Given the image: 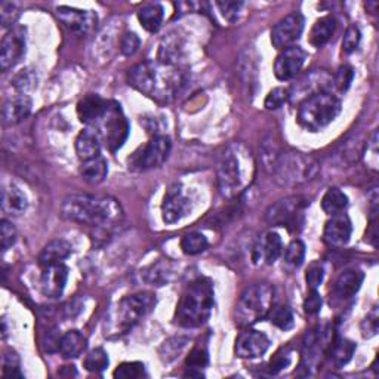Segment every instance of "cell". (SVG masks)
Listing matches in <instances>:
<instances>
[{
  "label": "cell",
  "mask_w": 379,
  "mask_h": 379,
  "mask_svg": "<svg viewBox=\"0 0 379 379\" xmlns=\"http://www.w3.org/2000/svg\"><path fill=\"white\" fill-rule=\"evenodd\" d=\"M129 84L145 97L159 102L174 99L185 83L181 67L160 61H144L132 67L128 75Z\"/></svg>",
  "instance_id": "obj_1"
},
{
  "label": "cell",
  "mask_w": 379,
  "mask_h": 379,
  "mask_svg": "<svg viewBox=\"0 0 379 379\" xmlns=\"http://www.w3.org/2000/svg\"><path fill=\"white\" fill-rule=\"evenodd\" d=\"M61 215L83 226L110 229L123 219V209L110 196L70 194L62 200Z\"/></svg>",
  "instance_id": "obj_2"
},
{
  "label": "cell",
  "mask_w": 379,
  "mask_h": 379,
  "mask_svg": "<svg viewBox=\"0 0 379 379\" xmlns=\"http://www.w3.org/2000/svg\"><path fill=\"white\" fill-rule=\"evenodd\" d=\"M255 177V160L251 150L242 143L230 144L216 167L218 188L222 197L234 199L242 194Z\"/></svg>",
  "instance_id": "obj_3"
},
{
  "label": "cell",
  "mask_w": 379,
  "mask_h": 379,
  "mask_svg": "<svg viewBox=\"0 0 379 379\" xmlns=\"http://www.w3.org/2000/svg\"><path fill=\"white\" fill-rule=\"evenodd\" d=\"M214 308V285L209 279L199 278L182 292L177 305L175 322L181 327L193 329L209 320Z\"/></svg>",
  "instance_id": "obj_4"
},
{
  "label": "cell",
  "mask_w": 379,
  "mask_h": 379,
  "mask_svg": "<svg viewBox=\"0 0 379 379\" xmlns=\"http://www.w3.org/2000/svg\"><path fill=\"white\" fill-rule=\"evenodd\" d=\"M154 304H156V298L148 292L122 298L110 308L106 316L104 326H102L104 336L114 339L126 335L151 312Z\"/></svg>",
  "instance_id": "obj_5"
},
{
  "label": "cell",
  "mask_w": 379,
  "mask_h": 379,
  "mask_svg": "<svg viewBox=\"0 0 379 379\" xmlns=\"http://www.w3.org/2000/svg\"><path fill=\"white\" fill-rule=\"evenodd\" d=\"M341 109V99L334 94H316L298 104V123L308 132H319L334 122Z\"/></svg>",
  "instance_id": "obj_6"
},
{
  "label": "cell",
  "mask_w": 379,
  "mask_h": 379,
  "mask_svg": "<svg viewBox=\"0 0 379 379\" xmlns=\"http://www.w3.org/2000/svg\"><path fill=\"white\" fill-rule=\"evenodd\" d=\"M273 304L274 287L270 283H255L246 287L236 304V323L242 327L258 323L268 317Z\"/></svg>",
  "instance_id": "obj_7"
},
{
  "label": "cell",
  "mask_w": 379,
  "mask_h": 379,
  "mask_svg": "<svg viewBox=\"0 0 379 379\" xmlns=\"http://www.w3.org/2000/svg\"><path fill=\"white\" fill-rule=\"evenodd\" d=\"M320 165L313 156L298 151L280 153L271 172L280 185L294 187L312 181L319 174Z\"/></svg>",
  "instance_id": "obj_8"
},
{
  "label": "cell",
  "mask_w": 379,
  "mask_h": 379,
  "mask_svg": "<svg viewBox=\"0 0 379 379\" xmlns=\"http://www.w3.org/2000/svg\"><path fill=\"white\" fill-rule=\"evenodd\" d=\"M98 128V136L99 140H104L107 148L114 153L119 148H122L125 141L128 140L129 135V123L126 117L123 116L122 109L114 101H109L107 110L102 116L98 123L95 125Z\"/></svg>",
  "instance_id": "obj_9"
},
{
  "label": "cell",
  "mask_w": 379,
  "mask_h": 379,
  "mask_svg": "<svg viewBox=\"0 0 379 379\" xmlns=\"http://www.w3.org/2000/svg\"><path fill=\"white\" fill-rule=\"evenodd\" d=\"M172 143L166 135H156L129 158V167L133 170H150L162 166L169 158Z\"/></svg>",
  "instance_id": "obj_10"
},
{
  "label": "cell",
  "mask_w": 379,
  "mask_h": 379,
  "mask_svg": "<svg viewBox=\"0 0 379 379\" xmlns=\"http://www.w3.org/2000/svg\"><path fill=\"white\" fill-rule=\"evenodd\" d=\"M307 204L308 202L300 196L279 200L267 209L265 219L271 226H282L289 230H292V226H295L297 229L298 224L302 222L304 209Z\"/></svg>",
  "instance_id": "obj_11"
},
{
  "label": "cell",
  "mask_w": 379,
  "mask_h": 379,
  "mask_svg": "<svg viewBox=\"0 0 379 379\" xmlns=\"http://www.w3.org/2000/svg\"><path fill=\"white\" fill-rule=\"evenodd\" d=\"M193 211V199L181 184L167 188L162 203V218L166 224H175Z\"/></svg>",
  "instance_id": "obj_12"
},
{
  "label": "cell",
  "mask_w": 379,
  "mask_h": 379,
  "mask_svg": "<svg viewBox=\"0 0 379 379\" xmlns=\"http://www.w3.org/2000/svg\"><path fill=\"white\" fill-rule=\"evenodd\" d=\"M304 16L300 12H292L286 15L271 30L273 46L280 50L295 46L304 31Z\"/></svg>",
  "instance_id": "obj_13"
},
{
  "label": "cell",
  "mask_w": 379,
  "mask_h": 379,
  "mask_svg": "<svg viewBox=\"0 0 379 379\" xmlns=\"http://www.w3.org/2000/svg\"><path fill=\"white\" fill-rule=\"evenodd\" d=\"M57 16L67 28H70L76 34H80V36H88V34L95 31L98 26V15L92 11L60 6L57 9Z\"/></svg>",
  "instance_id": "obj_14"
},
{
  "label": "cell",
  "mask_w": 379,
  "mask_h": 379,
  "mask_svg": "<svg viewBox=\"0 0 379 379\" xmlns=\"http://www.w3.org/2000/svg\"><path fill=\"white\" fill-rule=\"evenodd\" d=\"M26 54V30L15 27L6 33L0 46V68L2 72L9 70Z\"/></svg>",
  "instance_id": "obj_15"
},
{
  "label": "cell",
  "mask_w": 379,
  "mask_h": 379,
  "mask_svg": "<svg viewBox=\"0 0 379 379\" xmlns=\"http://www.w3.org/2000/svg\"><path fill=\"white\" fill-rule=\"evenodd\" d=\"M332 86H334V77L329 73H326L324 70H313L305 77H302L301 82L294 86V89L289 91V99L298 97L301 102L305 98L313 97L316 94L329 92Z\"/></svg>",
  "instance_id": "obj_16"
},
{
  "label": "cell",
  "mask_w": 379,
  "mask_h": 379,
  "mask_svg": "<svg viewBox=\"0 0 379 379\" xmlns=\"http://www.w3.org/2000/svg\"><path fill=\"white\" fill-rule=\"evenodd\" d=\"M270 348V339L260 331H245L236 339L234 351L240 358H258L263 357Z\"/></svg>",
  "instance_id": "obj_17"
},
{
  "label": "cell",
  "mask_w": 379,
  "mask_h": 379,
  "mask_svg": "<svg viewBox=\"0 0 379 379\" xmlns=\"http://www.w3.org/2000/svg\"><path fill=\"white\" fill-rule=\"evenodd\" d=\"M305 58H307V54L300 46H292V48L282 50L274 62L275 77L282 82L294 79L301 72Z\"/></svg>",
  "instance_id": "obj_18"
},
{
  "label": "cell",
  "mask_w": 379,
  "mask_h": 379,
  "mask_svg": "<svg viewBox=\"0 0 379 379\" xmlns=\"http://www.w3.org/2000/svg\"><path fill=\"white\" fill-rule=\"evenodd\" d=\"M351 233L353 226L348 215L346 212H341L331 215V218L327 219L323 230V238L331 248H342L350 242Z\"/></svg>",
  "instance_id": "obj_19"
},
{
  "label": "cell",
  "mask_w": 379,
  "mask_h": 379,
  "mask_svg": "<svg viewBox=\"0 0 379 379\" xmlns=\"http://www.w3.org/2000/svg\"><path fill=\"white\" fill-rule=\"evenodd\" d=\"M282 237L275 231H267L253 248V263L273 265L282 255Z\"/></svg>",
  "instance_id": "obj_20"
},
{
  "label": "cell",
  "mask_w": 379,
  "mask_h": 379,
  "mask_svg": "<svg viewBox=\"0 0 379 379\" xmlns=\"http://www.w3.org/2000/svg\"><path fill=\"white\" fill-rule=\"evenodd\" d=\"M188 53L187 40L178 33H170L162 40L159 48L158 61L169 65L181 67Z\"/></svg>",
  "instance_id": "obj_21"
},
{
  "label": "cell",
  "mask_w": 379,
  "mask_h": 379,
  "mask_svg": "<svg viewBox=\"0 0 379 379\" xmlns=\"http://www.w3.org/2000/svg\"><path fill=\"white\" fill-rule=\"evenodd\" d=\"M68 279V268L64 264L45 267L40 279L42 294L46 298H60L65 289Z\"/></svg>",
  "instance_id": "obj_22"
},
{
  "label": "cell",
  "mask_w": 379,
  "mask_h": 379,
  "mask_svg": "<svg viewBox=\"0 0 379 379\" xmlns=\"http://www.w3.org/2000/svg\"><path fill=\"white\" fill-rule=\"evenodd\" d=\"M109 101L102 99L97 94H88L77 104L79 120L84 125H97L98 120L104 116Z\"/></svg>",
  "instance_id": "obj_23"
},
{
  "label": "cell",
  "mask_w": 379,
  "mask_h": 379,
  "mask_svg": "<svg viewBox=\"0 0 379 379\" xmlns=\"http://www.w3.org/2000/svg\"><path fill=\"white\" fill-rule=\"evenodd\" d=\"M33 109V102L28 95H16L8 99L4 106V122L6 125H18L26 120Z\"/></svg>",
  "instance_id": "obj_24"
},
{
  "label": "cell",
  "mask_w": 379,
  "mask_h": 379,
  "mask_svg": "<svg viewBox=\"0 0 379 379\" xmlns=\"http://www.w3.org/2000/svg\"><path fill=\"white\" fill-rule=\"evenodd\" d=\"M361 283H363V273L358 270L344 271L335 282L334 295L341 301L350 300L357 294Z\"/></svg>",
  "instance_id": "obj_25"
},
{
  "label": "cell",
  "mask_w": 379,
  "mask_h": 379,
  "mask_svg": "<svg viewBox=\"0 0 379 379\" xmlns=\"http://www.w3.org/2000/svg\"><path fill=\"white\" fill-rule=\"evenodd\" d=\"M72 251L73 246L68 243L67 240L64 238L50 240V242L42 249L39 255V263L42 267L62 264V261L72 255Z\"/></svg>",
  "instance_id": "obj_26"
},
{
  "label": "cell",
  "mask_w": 379,
  "mask_h": 379,
  "mask_svg": "<svg viewBox=\"0 0 379 379\" xmlns=\"http://www.w3.org/2000/svg\"><path fill=\"white\" fill-rule=\"evenodd\" d=\"M76 153L77 158L84 162L101 156V140L95 131H82L76 138Z\"/></svg>",
  "instance_id": "obj_27"
},
{
  "label": "cell",
  "mask_w": 379,
  "mask_h": 379,
  "mask_svg": "<svg viewBox=\"0 0 379 379\" xmlns=\"http://www.w3.org/2000/svg\"><path fill=\"white\" fill-rule=\"evenodd\" d=\"M27 196L16 185L11 184L2 192V209L5 214L18 216L27 209Z\"/></svg>",
  "instance_id": "obj_28"
},
{
  "label": "cell",
  "mask_w": 379,
  "mask_h": 379,
  "mask_svg": "<svg viewBox=\"0 0 379 379\" xmlns=\"http://www.w3.org/2000/svg\"><path fill=\"white\" fill-rule=\"evenodd\" d=\"M79 172H80V177L83 178V181L97 185L107 178L109 165H107L104 158L98 156L95 159L82 162Z\"/></svg>",
  "instance_id": "obj_29"
},
{
  "label": "cell",
  "mask_w": 379,
  "mask_h": 379,
  "mask_svg": "<svg viewBox=\"0 0 379 379\" xmlns=\"http://www.w3.org/2000/svg\"><path fill=\"white\" fill-rule=\"evenodd\" d=\"M336 30V20L331 15L322 16L320 20L314 23L312 27V31H309V43H312L314 48H322L327 42L331 40L334 36V33Z\"/></svg>",
  "instance_id": "obj_30"
},
{
  "label": "cell",
  "mask_w": 379,
  "mask_h": 379,
  "mask_svg": "<svg viewBox=\"0 0 379 379\" xmlns=\"http://www.w3.org/2000/svg\"><path fill=\"white\" fill-rule=\"evenodd\" d=\"M88 346V341L79 331H68L60 339L58 353L64 358H76L79 357Z\"/></svg>",
  "instance_id": "obj_31"
},
{
  "label": "cell",
  "mask_w": 379,
  "mask_h": 379,
  "mask_svg": "<svg viewBox=\"0 0 379 379\" xmlns=\"http://www.w3.org/2000/svg\"><path fill=\"white\" fill-rule=\"evenodd\" d=\"M165 11L160 4H147L138 11V21L148 33H156L162 27Z\"/></svg>",
  "instance_id": "obj_32"
},
{
  "label": "cell",
  "mask_w": 379,
  "mask_h": 379,
  "mask_svg": "<svg viewBox=\"0 0 379 379\" xmlns=\"http://www.w3.org/2000/svg\"><path fill=\"white\" fill-rule=\"evenodd\" d=\"M348 206V197L342 192V190L332 187L327 190L322 199V209L327 215H336L341 212H346Z\"/></svg>",
  "instance_id": "obj_33"
},
{
  "label": "cell",
  "mask_w": 379,
  "mask_h": 379,
  "mask_svg": "<svg viewBox=\"0 0 379 379\" xmlns=\"http://www.w3.org/2000/svg\"><path fill=\"white\" fill-rule=\"evenodd\" d=\"M11 83L16 92H20L21 95H27L28 92L38 88V73L30 67L23 68V70H20L12 77Z\"/></svg>",
  "instance_id": "obj_34"
},
{
  "label": "cell",
  "mask_w": 379,
  "mask_h": 379,
  "mask_svg": "<svg viewBox=\"0 0 379 379\" xmlns=\"http://www.w3.org/2000/svg\"><path fill=\"white\" fill-rule=\"evenodd\" d=\"M356 351V344L350 339L341 338L338 339L332 347V363L336 368H344L351 360L353 354Z\"/></svg>",
  "instance_id": "obj_35"
},
{
  "label": "cell",
  "mask_w": 379,
  "mask_h": 379,
  "mask_svg": "<svg viewBox=\"0 0 379 379\" xmlns=\"http://www.w3.org/2000/svg\"><path fill=\"white\" fill-rule=\"evenodd\" d=\"M188 344V338L184 336H174V338H169L167 341H165L160 347V358L166 363H170V361H174L180 357V354L184 351V348L187 347Z\"/></svg>",
  "instance_id": "obj_36"
},
{
  "label": "cell",
  "mask_w": 379,
  "mask_h": 379,
  "mask_svg": "<svg viewBox=\"0 0 379 379\" xmlns=\"http://www.w3.org/2000/svg\"><path fill=\"white\" fill-rule=\"evenodd\" d=\"M363 148L365 147H361L358 140L346 141L339 147V150L336 153V158L339 159L341 165L350 166V165L356 163L360 159V156H363Z\"/></svg>",
  "instance_id": "obj_37"
},
{
  "label": "cell",
  "mask_w": 379,
  "mask_h": 379,
  "mask_svg": "<svg viewBox=\"0 0 379 379\" xmlns=\"http://www.w3.org/2000/svg\"><path fill=\"white\" fill-rule=\"evenodd\" d=\"M208 238L197 231L185 234L181 240V249L185 255H199L208 249Z\"/></svg>",
  "instance_id": "obj_38"
},
{
  "label": "cell",
  "mask_w": 379,
  "mask_h": 379,
  "mask_svg": "<svg viewBox=\"0 0 379 379\" xmlns=\"http://www.w3.org/2000/svg\"><path fill=\"white\" fill-rule=\"evenodd\" d=\"M305 258V245L300 238L292 240L285 252V264L289 270H297L302 265Z\"/></svg>",
  "instance_id": "obj_39"
},
{
  "label": "cell",
  "mask_w": 379,
  "mask_h": 379,
  "mask_svg": "<svg viewBox=\"0 0 379 379\" xmlns=\"http://www.w3.org/2000/svg\"><path fill=\"white\" fill-rule=\"evenodd\" d=\"M172 275V267L169 263H158L153 264L145 273L144 278L148 283L156 285V286H163L170 280Z\"/></svg>",
  "instance_id": "obj_40"
},
{
  "label": "cell",
  "mask_w": 379,
  "mask_h": 379,
  "mask_svg": "<svg viewBox=\"0 0 379 379\" xmlns=\"http://www.w3.org/2000/svg\"><path fill=\"white\" fill-rule=\"evenodd\" d=\"M109 363H110L109 354L104 348H95L84 358L86 370L94 372V373H99L102 370H106L109 368Z\"/></svg>",
  "instance_id": "obj_41"
},
{
  "label": "cell",
  "mask_w": 379,
  "mask_h": 379,
  "mask_svg": "<svg viewBox=\"0 0 379 379\" xmlns=\"http://www.w3.org/2000/svg\"><path fill=\"white\" fill-rule=\"evenodd\" d=\"M268 319L274 326H278L282 331H289L290 327L294 326V314H292V309L286 305L271 308Z\"/></svg>",
  "instance_id": "obj_42"
},
{
  "label": "cell",
  "mask_w": 379,
  "mask_h": 379,
  "mask_svg": "<svg viewBox=\"0 0 379 379\" xmlns=\"http://www.w3.org/2000/svg\"><path fill=\"white\" fill-rule=\"evenodd\" d=\"M114 378L119 379H135L145 376V366L140 361H128V363H122L114 370Z\"/></svg>",
  "instance_id": "obj_43"
},
{
  "label": "cell",
  "mask_w": 379,
  "mask_h": 379,
  "mask_svg": "<svg viewBox=\"0 0 379 379\" xmlns=\"http://www.w3.org/2000/svg\"><path fill=\"white\" fill-rule=\"evenodd\" d=\"M354 79V70L350 65H341L334 77V86L339 92H347Z\"/></svg>",
  "instance_id": "obj_44"
},
{
  "label": "cell",
  "mask_w": 379,
  "mask_h": 379,
  "mask_svg": "<svg viewBox=\"0 0 379 379\" xmlns=\"http://www.w3.org/2000/svg\"><path fill=\"white\" fill-rule=\"evenodd\" d=\"M289 101V89L286 88H274L265 98L264 107L270 111L279 110Z\"/></svg>",
  "instance_id": "obj_45"
},
{
  "label": "cell",
  "mask_w": 379,
  "mask_h": 379,
  "mask_svg": "<svg viewBox=\"0 0 379 379\" xmlns=\"http://www.w3.org/2000/svg\"><path fill=\"white\" fill-rule=\"evenodd\" d=\"M324 279V268L319 261H314L308 265L305 273V280L308 287L312 290H317Z\"/></svg>",
  "instance_id": "obj_46"
},
{
  "label": "cell",
  "mask_w": 379,
  "mask_h": 379,
  "mask_svg": "<svg viewBox=\"0 0 379 379\" xmlns=\"http://www.w3.org/2000/svg\"><path fill=\"white\" fill-rule=\"evenodd\" d=\"M21 361L16 353L9 351L4 357V376L5 378H23V372L20 369Z\"/></svg>",
  "instance_id": "obj_47"
},
{
  "label": "cell",
  "mask_w": 379,
  "mask_h": 379,
  "mask_svg": "<svg viewBox=\"0 0 379 379\" xmlns=\"http://www.w3.org/2000/svg\"><path fill=\"white\" fill-rule=\"evenodd\" d=\"M378 327H379V314H378V307H375L360 324L361 335H363L365 339H370L378 335Z\"/></svg>",
  "instance_id": "obj_48"
},
{
  "label": "cell",
  "mask_w": 379,
  "mask_h": 379,
  "mask_svg": "<svg viewBox=\"0 0 379 379\" xmlns=\"http://www.w3.org/2000/svg\"><path fill=\"white\" fill-rule=\"evenodd\" d=\"M363 154L368 160V167L372 170H378L379 167V150H378V131H375L363 148Z\"/></svg>",
  "instance_id": "obj_49"
},
{
  "label": "cell",
  "mask_w": 379,
  "mask_h": 379,
  "mask_svg": "<svg viewBox=\"0 0 379 379\" xmlns=\"http://www.w3.org/2000/svg\"><path fill=\"white\" fill-rule=\"evenodd\" d=\"M20 9L12 2H2L0 4V21H2V27L8 28L15 24L18 20Z\"/></svg>",
  "instance_id": "obj_50"
},
{
  "label": "cell",
  "mask_w": 379,
  "mask_h": 379,
  "mask_svg": "<svg viewBox=\"0 0 379 379\" xmlns=\"http://www.w3.org/2000/svg\"><path fill=\"white\" fill-rule=\"evenodd\" d=\"M360 40H361V33H360V28L357 26H350L346 31V34H344V40H342V50L346 54H351L354 53V50L358 48L360 45Z\"/></svg>",
  "instance_id": "obj_51"
},
{
  "label": "cell",
  "mask_w": 379,
  "mask_h": 379,
  "mask_svg": "<svg viewBox=\"0 0 379 379\" xmlns=\"http://www.w3.org/2000/svg\"><path fill=\"white\" fill-rule=\"evenodd\" d=\"M208 360H209L208 350L204 347H196L187 358V369L202 370L206 365H208Z\"/></svg>",
  "instance_id": "obj_52"
},
{
  "label": "cell",
  "mask_w": 379,
  "mask_h": 379,
  "mask_svg": "<svg viewBox=\"0 0 379 379\" xmlns=\"http://www.w3.org/2000/svg\"><path fill=\"white\" fill-rule=\"evenodd\" d=\"M141 46V39L138 38L136 33H125L122 40H120V53H122L125 57L133 55L138 49Z\"/></svg>",
  "instance_id": "obj_53"
},
{
  "label": "cell",
  "mask_w": 379,
  "mask_h": 379,
  "mask_svg": "<svg viewBox=\"0 0 379 379\" xmlns=\"http://www.w3.org/2000/svg\"><path fill=\"white\" fill-rule=\"evenodd\" d=\"M16 240V230L12 224L6 219L0 222V245H2V251L6 252Z\"/></svg>",
  "instance_id": "obj_54"
},
{
  "label": "cell",
  "mask_w": 379,
  "mask_h": 379,
  "mask_svg": "<svg viewBox=\"0 0 379 379\" xmlns=\"http://www.w3.org/2000/svg\"><path fill=\"white\" fill-rule=\"evenodd\" d=\"M216 6L219 12L222 13L224 18L230 23H234L238 18V13L245 6L243 2H216Z\"/></svg>",
  "instance_id": "obj_55"
},
{
  "label": "cell",
  "mask_w": 379,
  "mask_h": 379,
  "mask_svg": "<svg viewBox=\"0 0 379 379\" xmlns=\"http://www.w3.org/2000/svg\"><path fill=\"white\" fill-rule=\"evenodd\" d=\"M322 297L317 290H312L309 294L307 295L305 301H304V312L308 314V316H314L320 312L322 308Z\"/></svg>",
  "instance_id": "obj_56"
},
{
  "label": "cell",
  "mask_w": 379,
  "mask_h": 379,
  "mask_svg": "<svg viewBox=\"0 0 379 379\" xmlns=\"http://www.w3.org/2000/svg\"><path fill=\"white\" fill-rule=\"evenodd\" d=\"M289 363H290V357H289L287 353H285V354L278 353L274 356V358L271 360V372L278 373L279 370L285 369Z\"/></svg>",
  "instance_id": "obj_57"
}]
</instances>
